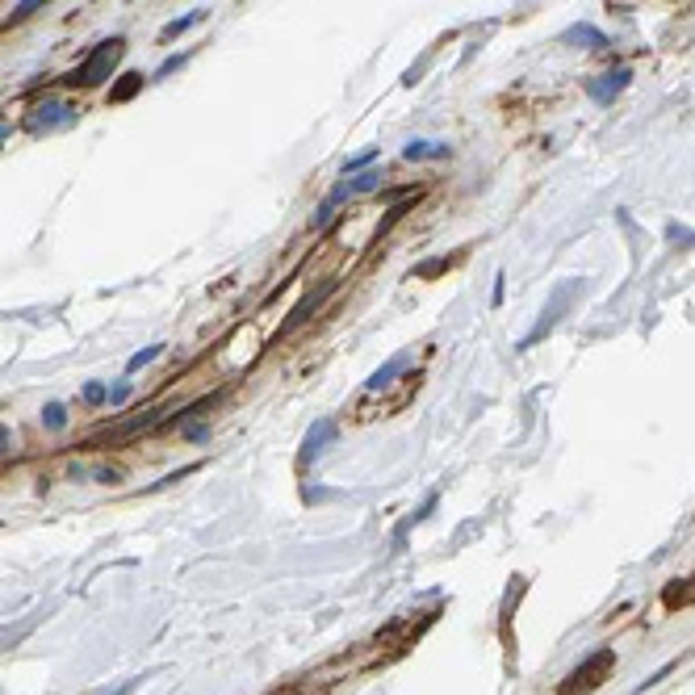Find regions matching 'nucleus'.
Returning <instances> with one entry per match:
<instances>
[{"label": "nucleus", "mask_w": 695, "mask_h": 695, "mask_svg": "<svg viewBox=\"0 0 695 695\" xmlns=\"http://www.w3.org/2000/svg\"><path fill=\"white\" fill-rule=\"evenodd\" d=\"M122 47H126L122 38H105V43H101V47H96L93 55H89V59H84V63L63 80V84H72V89H93V84H101V80L113 72V63L122 59Z\"/></svg>", "instance_id": "nucleus-1"}, {"label": "nucleus", "mask_w": 695, "mask_h": 695, "mask_svg": "<svg viewBox=\"0 0 695 695\" xmlns=\"http://www.w3.org/2000/svg\"><path fill=\"white\" fill-rule=\"evenodd\" d=\"M607 670H611V653H607V649H603V653H595V657H591V662H587V666H582V670H578V674H570V679H565V687H561V695H574V691H591V687H595V683H599V679H603V674H607Z\"/></svg>", "instance_id": "nucleus-2"}, {"label": "nucleus", "mask_w": 695, "mask_h": 695, "mask_svg": "<svg viewBox=\"0 0 695 695\" xmlns=\"http://www.w3.org/2000/svg\"><path fill=\"white\" fill-rule=\"evenodd\" d=\"M624 84H628V72L620 67V72L603 76V84H591V96H595V101H611V93H620Z\"/></svg>", "instance_id": "nucleus-3"}, {"label": "nucleus", "mask_w": 695, "mask_h": 695, "mask_svg": "<svg viewBox=\"0 0 695 695\" xmlns=\"http://www.w3.org/2000/svg\"><path fill=\"white\" fill-rule=\"evenodd\" d=\"M679 599H683V603L695 599V574H691V578H679L674 587H666V607H674Z\"/></svg>", "instance_id": "nucleus-4"}, {"label": "nucleus", "mask_w": 695, "mask_h": 695, "mask_svg": "<svg viewBox=\"0 0 695 695\" xmlns=\"http://www.w3.org/2000/svg\"><path fill=\"white\" fill-rule=\"evenodd\" d=\"M139 89H142V76H139V72H126V76H122V84L109 93V101H130Z\"/></svg>", "instance_id": "nucleus-5"}, {"label": "nucleus", "mask_w": 695, "mask_h": 695, "mask_svg": "<svg viewBox=\"0 0 695 695\" xmlns=\"http://www.w3.org/2000/svg\"><path fill=\"white\" fill-rule=\"evenodd\" d=\"M43 427H50V431H63V427H67L63 402H47V407H43Z\"/></svg>", "instance_id": "nucleus-6"}, {"label": "nucleus", "mask_w": 695, "mask_h": 695, "mask_svg": "<svg viewBox=\"0 0 695 695\" xmlns=\"http://www.w3.org/2000/svg\"><path fill=\"white\" fill-rule=\"evenodd\" d=\"M197 21H201V13H188V17H176V21H168V26H164V34H159V38H164V43H172L176 34H185V30H193Z\"/></svg>", "instance_id": "nucleus-7"}, {"label": "nucleus", "mask_w": 695, "mask_h": 695, "mask_svg": "<svg viewBox=\"0 0 695 695\" xmlns=\"http://www.w3.org/2000/svg\"><path fill=\"white\" fill-rule=\"evenodd\" d=\"M565 43H591V47H603L607 38H603L599 30H591V26H574V30L565 34Z\"/></svg>", "instance_id": "nucleus-8"}, {"label": "nucleus", "mask_w": 695, "mask_h": 695, "mask_svg": "<svg viewBox=\"0 0 695 695\" xmlns=\"http://www.w3.org/2000/svg\"><path fill=\"white\" fill-rule=\"evenodd\" d=\"M402 155H407V159H427V155H448V147H436V142H407Z\"/></svg>", "instance_id": "nucleus-9"}, {"label": "nucleus", "mask_w": 695, "mask_h": 695, "mask_svg": "<svg viewBox=\"0 0 695 695\" xmlns=\"http://www.w3.org/2000/svg\"><path fill=\"white\" fill-rule=\"evenodd\" d=\"M402 365H407V356H398V361H390L385 369H377V373L369 377V390H381V385H390V377H394V373L402 369Z\"/></svg>", "instance_id": "nucleus-10"}, {"label": "nucleus", "mask_w": 695, "mask_h": 695, "mask_svg": "<svg viewBox=\"0 0 695 695\" xmlns=\"http://www.w3.org/2000/svg\"><path fill=\"white\" fill-rule=\"evenodd\" d=\"M159 352H164V344H151V348H142V352H135V356H130V365H126V369H130V373H139L142 365H151V361H155Z\"/></svg>", "instance_id": "nucleus-11"}, {"label": "nucleus", "mask_w": 695, "mask_h": 695, "mask_svg": "<svg viewBox=\"0 0 695 695\" xmlns=\"http://www.w3.org/2000/svg\"><path fill=\"white\" fill-rule=\"evenodd\" d=\"M43 4H50V0H17V9H13V21H26V17H34Z\"/></svg>", "instance_id": "nucleus-12"}, {"label": "nucleus", "mask_w": 695, "mask_h": 695, "mask_svg": "<svg viewBox=\"0 0 695 695\" xmlns=\"http://www.w3.org/2000/svg\"><path fill=\"white\" fill-rule=\"evenodd\" d=\"M38 113H43V118H34V126H43V122H67L63 113H72V109H63V105H43Z\"/></svg>", "instance_id": "nucleus-13"}, {"label": "nucleus", "mask_w": 695, "mask_h": 695, "mask_svg": "<svg viewBox=\"0 0 695 695\" xmlns=\"http://www.w3.org/2000/svg\"><path fill=\"white\" fill-rule=\"evenodd\" d=\"M377 185H381V176H377V172H361V176H356L348 188H352V193H373Z\"/></svg>", "instance_id": "nucleus-14"}, {"label": "nucleus", "mask_w": 695, "mask_h": 695, "mask_svg": "<svg viewBox=\"0 0 695 695\" xmlns=\"http://www.w3.org/2000/svg\"><path fill=\"white\" fill-rule=\"evenodd\" d=\"M105 398H109V385H101V381H89V385H84V402H89V407L105 402Z\"/></svg>", "instance_id": "nucleus-15"}, {"label": "nucleus", "mask_w": 695, "mask_h": 695, "mask_svg": "<svg viewBox=\"0 0 695 695\" xmlns=\"http://www.w3.org/2000/svg\"><path fill=\"white\" fill-rule=\"evenodd\" d=\"M126 398H130V381H118V385H109V398H105V402H109V407H122Z\"/></svg>", "instance_id": "nucleus-16"}, {"label": "nucleus", "mask_w": 695, "mask_h": 695, "mask_svg": "<svg viewBox=\"0 0 695 695\" xmlns=\"http://www.w3.org/2000/svg\"><path fill=\"white\" fill-rule=\"evenodd\" d=\"M373 159H377V151H361V155H352V159L344 164V176H348V172H361V168L373 164Z\"/></svg>", "instance_id": "nucleus-17"}, {"label": "nucleus", "mask_w": 695, "mask_h": 695, "mask_svg": "<svg viewBox=\"0 0 695 695\" xmlns=\"http://www.w3.org/2000/svg\"><path fill=\"white\" fill-rule=\"evenodd\" d=\"M185 63H188V55H172V59H164V67L155 72V80H164V76H172V72H176V67H185Z\"/></svg>", "instance_id": "nucleus-18"}, {"label": "nucleus", "mask_w": 695, "mask_h": 695, "mask_svg": "<svg viewBox=\"0 0 695 695\" xmlns=\"http://www.w3.org/2000/svg\"><path fill=\"white\" fill-rule=\"evenodd\" d=\"M9 448V427H0V453Z\"/></svg>", "instance_id": "nucleus-19"}, {"label": "nucleus", "mask_w": 695, "mask_h": 695, "mask_svg": "<svg viewBox=\"0 0 695 695\" xmlns=\"http://www.w3.org/2000/svg\"><path fill=\"white\" fill-rule=\"evenodd\" d=\"M4 135H9V130H4V126H0V142H4Z\"/></svg>", "instance_id": "nucleus-20"}, {"label": "nucleus", "mask_w": 695, "mask_h": 695, "mask_svg": "<svg viewBox=\"0 0 695 695\" xmlns=\"http://www.w3.org/2000/svg\"><path fill=\"white\" fill-rule=\"evenodd\" d=\"M130 687H135V683H130ZM130 687H126V691H130ZM126 691H118V695H126Z\"/></svg>", "instance_id": "nucleus-21"}]
</instances>
